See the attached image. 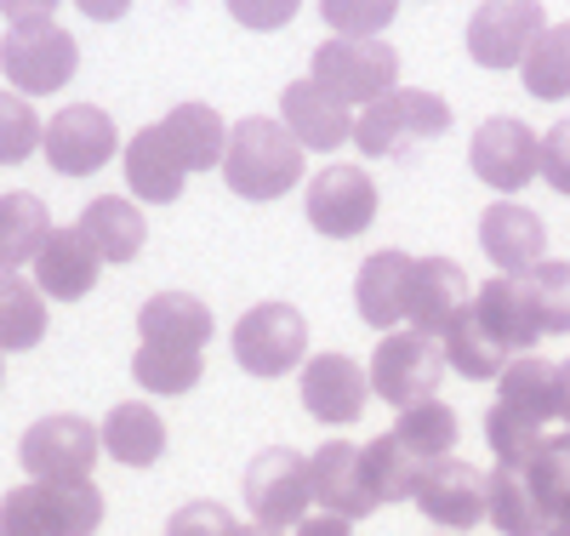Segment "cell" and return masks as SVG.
<instances>
[{
  "label": "cell",
  "instance_id": "6da1fadb",
  "mask_svg": "<svg viewBox=\"0 0 570 536\" xmlns=\"http://www.w3.org/2000/svg\"><path fill=\"white\" fill-rule=\"evenodd\" d=\"M217 172L240 201H279V194H292L297 177H303V149L279 120L246 115V120L228 126V155H223Z\"/></svg>",
  "mask_w": 570,
  "mask_h": 536
},
{
  "label": "cell",
  "instance_id": "7a4b0ae2",
  "mask_svg": "<svg viewBox=\"0 0 570 536\" xmlns=\"http://www.w3.org/2000/svg\"><path fill=\"white\" fill-rule=\"evenodd\" d=\"M445 131H451V104L422 86H394L389 97H376L354 115V143L365 160H405Z\"/></svg>",
  "mask_w": 570,
  "mask_h": 536
},
{
  "label": "cell",
  "instance_id": "3957f363",
  "mask_svg": "<svg viewBox=\"0 0 570 536\" xmlns=\"http://www.w3.org/2000/svg\"><path fill=\"white\" fill-rule=\"evenodd\" d=\"M104 491L91 479H29L0 497V536H98Z\"/></svg>",
  "mask_w": 570,
  "mask_h": 536
},
{
  "label": "cell",
  "instance_id": "277c9868",
  "mask_svg": "<svg viewBox=\"0 0 570 536\" xmlns=\"http://www.w3.org/2000/svg\"><path fill=\"white\" fill-rule=\"evenodd\" d=\"M308 80L325 86L337 104L365 109V104H376V97H389L400 86V52H394L383 35H371V40L331 35L320 52H314V64H308Z\"/></svg>",
  "mask_w": 570,
  "mask_h": 536
},
{
  "label": "cell",
  "instance_id": "5b68a950",
  "mask_svg": "<svg viewBox=\"0 0 570 536\" xmlns=\"http://www.w3.org/2000/svg\"><path fill=\"white\" fill-rule=\"evenodd\" d=\"M80 69V46L63 23H12L0 40V75L12 80L18 97H52L75 80Z\"/></svg>",
  "mask_w": 570,
  "mask_h": 536
},
{
  "label": "cell",
  "instance_id": "8992f818",
  "mask_svg": "<svg viewBox=\"0 0 570 536\" xmlns=\"http://www.w3.org/2000/svg\"><path fill=\"white\" fill-rule=\"evenodd\" d=\"M371 394L376 400H389L394 411L416 406V400H434L440 394V377H445V349H440V337H428V331H389L383 343L371 349Z\"/></svg>",
  "mask_w": 570,
  "mask_h": 536
},
{
  "label": "cell",
  "instance_id": "52a82bcc",
  "mask_svg": "<svg viewBox=\"0 0 570 536\" xmlns=\"http://www.w3.org/2000/svg\"><path fill=\"white\" fill-rule=\"evenodd\" d=\"M104 457V440H98V422H86L75 411H52V417H40L23 428V440H18V462L29 479H91V468H98Z\"/></svg>",
  "mask_w": 570,
  "mask_h": 536
},
{
  "label": "cell",
  "instance_id": "ba28073f",
  "mask_svg": "<svg viewBox=\"0 0 570 536\" xmlns=\"http://www.w3.org/2000/svg\"><path fill=\"white\" fill-rule=\"evenodd\" d=\"M246 508H252V525H268V530H292L297 519H308L314 508V485H308V457H297L292 446H268L246 462Z\"/></svg>",
  "mask_w": 570,
  "mask_h": 536
},
{
  "label": "cell",
  "instance_id": "9c48e42d",
  "mask_svg": "<svg viewBox=\"0 0 570 536\" xmlns=\"http://www.w3.org/2000/svg\"><path fill=\"white\" fill-rule=\"evenodd\" d=\"M234 360L252 377H285L308 360V320L292 303H252L234 320Z\"/></svg>",
  "mask_w": 570,
  "mask_h": 536
},
{
  "label": "cell",
  "instance_id": "30bf717a",
  "mask_svg": "<svg viewBox=\"0 0 570 536\" xmlns=\"http://www.w3.org/2000/svg\"><path fill=\"white\" fill-rule=\"evenodd\" d=\"M115 149H120V131H115V120L98 104H69V109H58L52 120H46V131H40L46 166L63 172V177L104 172L115 160Z\"/></svg>",
  "mask_w": 570,
  "mask_h": 536
},
{
  "label": "cell",
  "instance_id": "8fae6325",
  "mask_svg": "<svg viewBox=\"0 0 570 536\" xmlns=\"http://www.w3.org/2000/svg\"><path fill=\"white\" fill-rule=\"evenodd\" d=\"M468 166H473V177H480L485 188L519 194L542 172V137L525 120H513V115H491L468 143Z\"/></svg>",
  "mask_w": 570,
  "mask_h": 536
},
{
  "label": "cell",
  "instance_id": "7c38bea8",
  "mask_svg": "<svg viewBox=\"0 0 570 536\" xmlns=\"http://www.w3.org/2000/svg\"><path fill=\"white\" fill-rule=\"evenodd\" d=\"M542 29H548L542 0H485V7L468 18V58L480 69H497V75L519 69Z\"/></svg>",
  "mask_w": 570,
  "mask_h": 536
},
{
  "label": "cell",
  "instance_id": "4fadbf2b",
  "mask_svg": "<svg viewBox=\"0 0 570 536\" xmlns=\"http://www.w3.org/2000/svg\"><path fill=\"white\" fill-rule=\"evenodd\" d=\"M303 212H308L314 234L354 240L376 223V183L365 166H325V172H314V183L303 194Z\"/></svg>",
  "mask_w": 570,
  "mask_h": 536
},
{
  "label": "cell",
  "instance_id": "5bb4252c",
  "mask_svg": "<svg viewBox=\"0 0 570 536\" xmlns=\"http://www.w3.org/2000/svg\"><path fill=\"white\" fill-rule=\"evenodd\" d=\"M411 503L428 514V525H440L445 536L473 530L485 519V503H491V474H480L462 457H440V462L422 468V485H416Z\"/></svg>",
  "mask_w": 570,
  "mask_h": 536
},
{
  "label": "cell",
  "instance_id": "9a60e30c",
  "mask_svg": "<svg viewBox=\"0 0 570 536\" xmlns=\"http://www.w3.org/2000/svg\"><path fill=\"white\" fill-rule=\"evenodd\" d=\"M297 394H303V411H308L314 422L348 428V422H360L365 406H371V377H365V366L348 360V354H314V360H303Z\"/></svg>",
  "mask_w": 570,
  "mask_h": 536
},
{
  "label": "cell",
  "instance_id": "2e32d148",
  "mask_svg": "<svg viewBox=\"0 0 570 536\" xmlns=\"http://www.w3.org/2000/svg\"><path fill=\"white\" fill-rule=\"evenodd\" d=\"M308 485H314V508L320 514H337V519H371L376 503L371 497V479H365V457H360V446H348V440H325L314 457H308Z\"/></svg>",
  "mask_w": 570,
  "mask_h": 536
},
{
  "label": "cell",
  "instance_id": "e0dca14e",
  "mask_svg": "<svg viewBox=\"0 0 570 536\" xmlns=\"http://www.w3.org/2000/svg\"><path fill=\"white\" fill-rule=\"evenodd\" d=\"M279 126L297 137L303 155H331V149H343V143H354V109L337 104V97L314 80H292L279 91Z\"/></svg>",
  "mask_w": 570,
  "mask_h": 536
},
{
  "label": "cell",
  "instance_id": "ac0fdd59",
  "mask_svg": "<svg viewBox=\"0 0 570 536\" xmlns=\"http://www.w3.org/2000/svg\"><path fill=\"white\" fill-rule=\"evenodd\" d=\"M480 246L497 263V274H531L537 263H548V223L525 206V201H491L480 212Z\"/></svg>",
  "mask_w": 570,
  "mask_h": 536
},
{
  "label": "cell",
  "instance_id": "d6986e66",
  "mask_svg": "<svg viewBox=\"0 0 570 536\" xmlns=\"http://www.w3.org/2000/svg\"><path fill=\"white\" fill-rule=\"evenodd\" d=\"M473 303V285L451 257H416L411 263V291H405V325L428 331V337H445L456 314H468Z\"/></svg>",
  "mask_w": 570,
  "mask_h": 536
},
{
  "label": "cell",
  "instance_id": "ffe728a7",
  "mask_svg": "<svg viewBox=\"0 0 570 536\" xmlns=\"http://www.w3.org/2000/svg\"><path fill=\"white\" fill-rule=\"evenodd\" d=\"M473 320L485 325V337L502 354H525V349L542 343L531 291H525V280H513V274H497V280H485L480 291H473Z\"/></svg>",
  "mask_w": 570,
  "mask_h": 536
},
{
  "label": "cell",
  "instance_id": "44dd1931",
  "mask_svg": "<svg viewBox=\"0 0 570 536\" xmlns=\"http://www.w3.org/2000/svg\"><path fill=\"white\" fill-rule=\"evenodd\" d=\"M104 274V257L86 246V234L80 228H52L46 234V246L35 257V285H40V298H52V303H80L91 285H98Z\"/></svg>",
  "mask_w": 570,
  "mask_h": 536
},
{
  "label": "cell",
  "instance_id": "7402d4cb",
  "mask_svg": "<svg viewBox=\"0 0 570 536\" xmlns=\"http://www.w3.org/2000/svg\"><path fill=\"white\" fill-rule=\"evenodd\" d=\"M411 263H416V257H405V252H394V246L371 252V257L360 263V280H354V309H360V320H365V325H376L383 337L405 325Z\"/></svg>",
  "mask_w": 570,
  "mask_h": 536
},
{
  "label": "cell",
  "instance_id": "603a6c76",
  "mask_svg": "<svg viewBox=\"0 0 570 536\" xmlns=\"http://www.w3.org/2000/svg\"><path fill=\"white\" fill-rule=\"evenodd\" d=\"M126 188L137 206H171L183 183H188V166L171 155V143L160 137V126H142L131 143H126Z\"/></svg>",
  "mask_w": 570,
  "mask_h": 536
},
{
  "label": "cell",
  "instance_id": "cb8c5ba5",
  "mask_svg": "<svg viewBox=\"0 0 570 536\" xmlns=\"http://www.w3.org/2000/svg\"><path fill=\"white\" fill-rule=\"evenodd\" d=\"M75 228L86 234V246L104 263H131L142 252V240H149V217L137 212L131 194H98V201L80 212Z\"/></svg>",
  "mask_w": 570,
  "mask_h": 536
},
{
  "label": "cell",
  "instance_id": "d4e9b609",
  "mask_svg": "<svg viewBox=\"0 0 570 536\" xmlns=\"http://www.w3.org/2000/svg\"><path fill=\"white\" fill-rule=\"evenodd\" d=\"M98 440H104V457H115L120 468H155L166 457V422L155 406L142 400H120L104 422H98Z\"/></svg>",
  "mask_w": 570,
  "mask_h": 536
},
{
  "label": "cell",
  "instance_id": "484cf974",
  "mask_svg": "<svg viewBox=\"0 0 570 536\" xmlns=\"http://www.w3.org/2000/svg\"><path fill=\"white\" fill-rule=\"evenodd\" d=\"M497 406L537 428L559 422V366L542 354H513L508 371L497 377Z\"/></svg>",
  "mask_w": 570,
  "mask_h": 536
},
{
  "label": "cell",
  "instance_id": "4316f807",
  "mask_svg": "<svg viewBox=\"0 0 570 536\" xmlns=\"http://www.w3.org/2000/svg\"><path fill=\"white\" fill-rule=\"evenodd\" d=\"M137 331H142V343L206 349L212 343V309L195 291H155V298L137 309Z\"/></svg>",
  "mask_w": 570,
  "mask_h": 536
},
{
  "label": "cell",
  "instance_id": "83f0119b",
  "mask_svg": "<svg viewBox=\"0 0 570 536\" xmlns=\"http://www.w3.org/2000/svg\"><path fill=\"white\" fill-rule=\"evenodd\" d=\"M160 137L171 143V155H177L188 172H212V166H223V155H228V120H223L212 104H177V109L160 120Z\"/></svg>",
  "mask_w": 570,
  "mask_h": 536
},
{
  "label": "cell",
  "instance_id": "f1b7e54d",
  "mask_svg": "<svg viewBox=\"0 0 570 536\" xmlns=\"http://www.w3.org/2000/svg\"><path fill=\"white\" fill-rule=\"evenodd\" d=\"M46 234H52V217H46V206L35 194H23V188L0 194V269L23 274V263L40 257Z\"/></svg>",
  "mask_w": 570,
  "mask_h": 536
},
{
  "label": "cell",
  "instance_id": "f546056e",
  "mask_svg": "<svg viewBox=\"0 0 570 536\" xmlns=\"http://www.w3.org/2000/svg\"><path fill=\"white\" fill-rule=\"evenodd\" d=\"M46 337V298L29 274L0 269V354H23L40 349Z\"/></svg>",
  "mask_w": 570,
  "mask_h": 536
},
{
  "label": "cell",
  "instance_id": "4dcf8cb0",
  "mask_svg": "<svg viewBox=\"0 0 570 536\" xmlns=\"http://www.w3.org/2000/svg\"><path fill=\"white\" fill-rule=\"evenodd\" d=\"M440 349H445V366L456 377H468V382H497L508 371V360H513V354H502L491 337H485V325L473 320V303H468V314L451 320V331L440 337Z\"/></svg>",
  "mask_w": 570,
  "mask_h": 536
},
{
  "label": "cell",
  "instance_id": "1f68e13d",
  "mask_svg": "<svg viewBox=\"0 0 570 536\" xmlns=\"http://www.w3.org/2000/svg\"><path fill=\"white\" fill-rule=\"evenodd\" d=\"M519 80H525V91L542 97V104H564L570 97V23H548L537 35V46L525 52V64H519Z\"/></svg>",
  "mask_w": 570,
  "mask_h": 536
},
{
  "label": "cell",
  "instance_id": "d6a6232c",
  "mask_svg": "<svg viewBox=\"0 0 570 536\" xmlns=\"http://www.w3.org/2000/svg\"><path fill=\"white\" fill-rule=\"evenodd\" d=\"M360 457H365V479H371V497L376 503H411L416 497V485H422V457H411L394 433H383V440H371V446H360Z\"/></svg>",
  "mask_w": 570,
  "mask_h": 536
},
{
  "label": "cell",
  "instance_id": "836d02e7",
  "mask_svg": "<svg viewBox=\"0 0 570 536\" xmlns=\"http://www.w3.org/2000/svg\"><path fill=\"white\" fill-rule=\"evenodd\" d=\"M206 360L200 349H171V343H142L131 354V377L142 394H188V388L200 382Z\"/></svg>",
  "mask_w": 570,
  "mask_h": 536
},
{
  "label": "cell",
  "instance_id": "e575fe53",
  "mask_svg": "<svg viewBox=\"0 0 570 536\" xmlns=\"http://www.w3.org/2000/svg\"><path fill=\"white\" fill-rule=\"evenodd\" d=\"M389 433H394L411 457L440 462V457H451V446H456V411H451L445 400H416V406L400 411V422H394Z\"/></svg>",
  "mask_w": 570,
  "mask_h": 536
},
{
  "label": "cell",
  "instance_id": "d590c367",
  "mask_svg": "<svg viewBox=\"0 0 570 536\" xmlns=\"http://www.w3.org/2000/svg\"><path fill=\"white\" fill-rule=\"evenodd\" d=\"M485 519L502 530V536H542V503L531 491V479L525 474H513V468H497L491 474V503H485Z\"/></svg>",
  "mask_w": 570,
  "mask_h": 536
},
{
  "label": "cell",
  "instance_id": "8d00e7d4",
  "mask_svg": "<svg viewBox=\"0 0 570 536\" xmlns=\"http://www.w3.org/2000/svg\"><path fill=\"white\" fill-rule=\"evenodd\" d=\"M485 446H491L497 468L525 474V468L542 457V446H548V428H537V422H525V417L491 406V411H485Z\"/></svg>",
  "mask_w": 570,
  "mask_h": 536
},
{
  "label": "cell",
  "instance_id": "74e56055",
  "mask_svg": "<svg viewBox=\"0 0 570 536\" xmlns=\"http://www.w3.org/2000/svg\"><path fill=\"white\" fill-rule=\"evenodd\" d=\"M531 291V309H537V325L542 337H564L570 331V263H537L531 274H519Z\"/></svg>",
  "mask_w": 570,
  "mask_h": 536
},
{
  "label": "cell",
  "instance_id": "f35d334b",
  "mask_svg": "<svg viewBox=\"0 0 570 536\" xmlns=\"http://www.w3.org/2000/svg\"><path fill=\"white\" fill-rule=\"evenodd\" d=\"M40 131L46 120L29 109V97L18 91H0V166H18L40 149Z\"/></svg>",
  "mask_w": 570,
  "mask_h": 536
},
{
  "label": "cell",
  "instance_id": "ab89813d",
  "mask_svg": "<svg viewBox=\"0 0 570 536\" xmlns=\"http://www.w3.org/2000/svg\"><path fill=\"white\" fill-rule=\"evenodd\" d=\"M400 12V0H320V18L325 29H337L348 40H371V35H383Z\"/></svg>",
  "mask_w": 570,
  "mask_h": 536
},
{
  "label": "cell",
  "instance_id": "60d3db41",
  "mask_svg": "<svg viewBox=\"0 0 570 536\" xmlns=\"http://www.w3.org/2000/svg\"><path fill=\"white\" fill-rule=\"evenodd\" d=\"M246 525L234 519L223 503H183L171 519H166V536H240Z\"/></svg>",
  "mask_w": 570,
  "mask_h": 536
},
{
  "label": "cell",
  "instance_id": "b9f144b4",
  "mask_svg": "<svg viewBox=\"0 0 570 536\" xmlns=\"http://www.w3.org/2000/svg\"><path fill=\"white\" fill-rule=\"evenodd\" d=\"M228 12L240 29H285L297 12H303V0H228Z\"/></svg>",
  "mask_w": 570,
  "mask_h": 536
},
{
  "label": "cell",
  "instance_id": "7bdbcfd3",
  "mask_svg": "<svg viewBox=\"0 0 570 536\" xmlns=\"http://www.w3.org/2000/svg\"><path fill=\"white\" fill-rule=\"evenodd\" d=\"M542 177H548V188L570 194V115L553 120V131L542 137Z\"/></svg>",
  "mask_w": 570,
  "mask_h": 536
},
{
  "label": "cell",
  "instance_id": "ee69618b",
  "mask_svg": "<svg viewBox=\"0 0 570 536\" xmlns=\"http://www.w3.org/2000/svg\"><path fill=\"white\" fill-rule=\"evenodd\" d=\"M63 7V0H0V12H7L12 23H46Z\"/></svg>",
  "mask_w": 570,
  "mask_h": 536
},
{
  "label": "cell",
  "instance_id": "f6af8a7d",
  "mask_svg": "<svg viewBox=\"0 0 570 536\" xmlns=\"http://www.w3.org/2000/svg\"><path fill=\"white\" fill-rule=\"evenodd\" d=\"M285 536H354V525L337 519V514H308V519H297Z\"/></svg>",
  "mask_w": 570,
  "mask_h": 536
},
{
  "label": "cell",
  "instance_id": "bcb514c9",
  "mask_svg": "<svg viewBox=\"0 0 570 536\" xmlns=\"http://www.w3.org/2000/svg\"><path fill=\"white\" fill-rule=\"evenodd\" d=\"M75 7H80L91 23H115V18L131 12V0H75Z\"/></svg>",
  "mask_w": 570,
  "mask_h": 536
},
{
  "label": "cell",
  "instance_id": "7dc6e473",
  "mask_svg": "<svg viewBox=\"0 0 570 536\" xmlns=\"http://www.w3.org/2000/svg\"><path fill=\"white\" fill-rule=\"evenodd\" d=\"M559 422H570V360L559 366Z\"/></svg>",
  "mask_w": 570,
  "mask_h": 536
},
{
  "label": "cell",
  "instance_id": "c3c4849f",
  "mask_svg": "<svg viewBox=\"0 0 570 536\" xmlns=\"http://www.w3.org/2000/svg\"><path fill=\"white\" fill-rule=\"evenodd\" d=\"M240 536H285V530H268V525H246Z\"/></svg>",
  "mask_w": 570,
  "mask_h": 536
}]
</instances>
